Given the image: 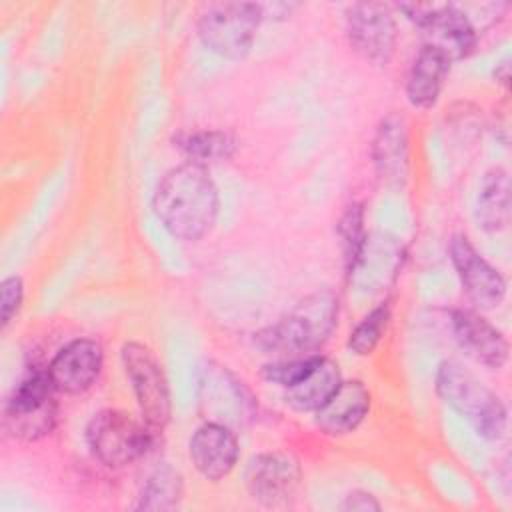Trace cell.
Masks as SVG:
<instances>
[{
    "label": "cell",
    "instance_id": "ac0fdd59",
    "mask_svg": "<svg viewBox=\"0 0 512 512\" xmlns=\"http://www.w3.org/2000/svg\"><path fill=\"white\" fill-rule=\"evenodd\" d=\"M370 402V390L360 380H342L336 392L314 412V424L326 436H346L364 422Z\"/></svg>",
    "mask_w": 512,
    "mask_h": 512
},
{
    "label": "cell",
    "instance_id": "603a6c76",
    "mask_svg": "<svg viewBox=\"0 0 512 512\" xmlns=\"http://www.w3.org/2000/svg\"><path fill=\"white\" fill-rule=\"evenodd\" d=\"M184 492L182 476L178 470H174L170 464L158 466L142 486V492L138 496V510H172L178 506Z\"/></svg>",
    "mask_w": 512,
    "mask_h": 512
},
{
    "label": "cell",
    "instance_id": "4316f807",
    "mask_svg": "<svg viewBox=\"0 0 512 512\" xmlns=\"http://www.w3.org/2000/svg\"><path fill=\"white\" fill-rule=\"evenodd\" d=\"M24 300V282L20 276H8L0 284V308H2V328H6L12 318L20 312Z\"/></svg>",
    "mask_w": 512,
    "mask_h": 512
},
{
    "label": "cell",
    "instance_id": "6da1fadb",
    "mask_svg": "<svg viewBox=\"0 0 512 512\" xmlns=\"http://www.w3.org/2000/svg\"><path fill=\"white\" fill-rule=\"evenodd\" d=\"M152 210L174 238L186 242L204 238L220 210L218 188L208 168L190 160L170 168L154 190Z\"/></svg>",
    "mask_w": 512,
    "mask_h": 512
},
{
    "label": "cell",
    "instance_id": "5b68a950",
    "mask_svg": "<svg viewBox=\"0 0 512 512\" xmlns=\"http://www.w3.org/2000/svg\"><path fill=\"white\" fill-rule=\"evenodd\" d=\"M260 22V4L216 2L204 6L196 30L208 50L228 60H240L250 52Z\"/></svg>",
    "mask_w": 512,
    "mask_h": 512
},
{
    "label": "cell",
    "instance_id": "83f0119b",
    "mask_svg": "<svg viewBox=\"0 0 512 512\" xmlns=\"http://www.w3.org/2000/svg\"><path fill=\"white\" fill-rule=\"evenodd\" d=\"M340 510H346V512H368V510H380V502H378L370 492L354 490V492H350V494L342 500Z\"/></svg>",
    "mask_w": 512,
    "mask_h": 512
},
{
    "label": "cell",
    "instance_id": "7a4b0ae2",
    "mask_svg": "<svg viewBox=\"0 0 512 512\" xmlns=\"http://www.w3.org/2000/svg\"><path fill=\"white\" fill-rule=\"evenodd\" d=\"M338 318V298L330 290L314 292L296 304L276 324L254 334V344L264 354L282 358L310 356L330 338Z\"/></svg>",
    "mask_w": 512,
    "mask_h": 512
},
{
    "label": "cell",
    "instance_id": "52a82bcc",
    "mask_svg": "<svg viewBox=\"0 0 512 512\" xmlns=\"http://www.w3.org/2000/svg\"><path fill=\"white\" fill-rule=\"evenodd\" d=\"M398 10L422 32L424 44L440 50L450 62L470 56L476 48V26L460 4L416 2L400 4Z\"/></svg>",
    "mask_w": 512,
    "mask_h": 512
},
{
    "label": "cell",
    "instance_id": "30bf717a",
    "mask_svg": "<svg viewBox=\"0 0 512 512\" xmlns=\"http://www.w3.org/2000/svg\"><path fill=\"white\" fill-rule=\"evenodd\" d=\"M302 470L288 452H262L248 460L244 484L252 500L266 508L288 506L300 488Z\"/></svg>",
    "mask_w": 512,
    "mask_h": 512
},
{
    "label": "cell",
    "instance_id": "9c48e42d",
    "mask_svg": "<svg viewBox=\"0 0 512 512\" xmlns=\"http://www.w3.org/2000/svg\"><path fill=\"white\" fill-rule=\"evenodd\" d=\"M346 34L352 50L368 64L384 68L396 48V20L384 2H356L346 12Z\"/></svg>",
    "mask_w": 512,
    "mask_h": 512
},
{
    "label": "cell",
    "instance_id": "ffe728a7",
    "mask_svg": "<svg viewBox=\"0 0 512 512\" xmlns=\"http://www.w3.org/2000/svg\"><path fill=\"white\" fill-rule=\"evenodd\" d=\"M342 376L334 360L320 356L308 376L290 388H284L286 404L296 412H316L340 386Z\"/></svg>",
    "mask_w": 512,
    "mask_h": 512
},
{
    "label": "cell",
    "instance_id": "484cf974",
    "mask_svg": "<svg viewBox=\"0 0 512 512\" xmlns=\"http://www.w3.org/2000/svg\"><path fill=\"white\" fill-rule=\"evenodd\" d=\"M320 354L310 356H296V358H280L276 362H268L262 366L260 374L266 382L278 384L280 388H290L300 382L304 376L312 372Z\"/></svg>",
    "mask_w": 512,
    "mask_h": 512
},
{
    "label": "cell",
    "instance_id": "d6986e66",
    "mask_svg": "<svg viewBox=\"0 0 512 512\" xmlns=\"http://www.w3.org/2000/svg\"><path fill=\"white\" fill-rule=\"evenodd\" d=\"M450 64L434 46L420 48L406 76V98L414 108H432L438 102Z\"/></svg>",
    "mask_w": 512,
    "mask_h": 512
},
{
    "label": "cell",
    "instance_id": "7c38bea8",
    "mask_svg": "<svg viewBox=\"0 0 512 512\" xmlns=\"http://www.w3.org/2000/svg\"><path fill=\"white\" fill-rule=\"evenodd\" d=\"M450 260L460 278L468 300L480 310L500 306L506 296V280L470 242L466 234H454L450 240Z\"/></svg>",
    "mask_w": 512,
    "mask_h": 512
},
{
    "label": "cell",
    "instance_id": "e0dca14e",
    "mask_svg": "<svg viewBox=\"0 0 512 512\" xmlns=\"http://www.w3.org/2000/svg\"><path fill=\"white\" fill-rule=\"evenodd\" d=\"M372 162L378 178L388 186H402L410 168L408 124L404 116L392 112L384 116L372 140Z\"/></svg>",
    "mask_w": 512,
    "mask_h": 512
},
{
    "label": "cell",
    "instance_id": "d4e9b609",
    "mask_svg": "<svg viewBox=\"0 0 512 512\" xmlns=\"http://www.w3.org/2000/svg\"><path fill=\"white\" fill-rule=\"evenodd\" d=\"M338 236H340V246H342V254H344V266L348 270L352 266V262L356 260V256L364 244V238H366L364 206L360 202H352L340 216Z\"/></svg>",
    "mask_w": 512,
    "mask_h": 512
},
{
    "label": "cell",
    "instance_id": "8fae6325",
    "mask_svg": "<svg viewBox=\"0 0 512 512\" xmlns=\"http://www.w3.org/2000/svg\"><path fill=\"white\" fill-rule=\"evenodd\" d=\"M198 402L204 420L228 428L246 424L256 410V400L244 382L222 366H208L204 370Z\"/></svg>",
    "mask_w": 512,
    "mask_h": 512
},
{
    "label": "cell",
    "instance_id": "ba28073f",
    "mask_svg": "<svg viewBox=\"0 0 512 512\" xmlns=\"http://www.w3.org/2000/svg\"><path fill=\"white\" fill-rule=\"evenodd\" d=\"M124 372L134 390L142 420L162 432L172 416V398L166 374L154 352L140 342H126L120 350Z\"/></svg>",
    "mask_w": 512,
    "mask_h": 512
},
{
    "label": "cell",
    "instance_id": "3957f363",
    "mask_svg": "<svg viewBox=\"0 0 512 512\" xmlns=\"http://www.w3.org/2000/svg\"><path fill=\"white\" fill-rule=\"evenodd\" d=\"M436 394L466 418L482 438L496 440L506 432L508 410L504 402L460 362L444 360L438 366Z\"/></svg>",
    "mask_w": 512,
    "mask_h": 512
},
{
    "label": "cell",
    "instance_id": "4fadbf2b",
    "mask_svg": "<svg viewBox=\"0 0 512 512\" xmlns=\"http://www.w3.org/2000/svg\"><path fill=\"white\" fill-rule=\"evenodd\" d=\"M104 366V350L92 338H76L62 346L50 360L48 374L62 394H82L94 386Z\"/></svg>",
    "mask_w": 512,
    "mask_h": 512
},
{
    "label": "cell",
    "instance_id": "44dd1931",
    "mask_svg": "<svg viewBox=\"0 0 512 512\" xmlns=\"http://www.w3.org/2000/svg\"><path fill=\"white\" fill-rule=\"evenodd\" d=\"M476 222L486 232H500L510 222V178L504 168L486 172L476 198Z\"/></svg>",
    "mask_w": 512,
    "mask_h": 512
},
{
    "label": "cell",
    "instance_id": "277c9868",
    "mask_svg": "<svg viewBox=\"0 0 512 512\" xmlns=\"http://www.w3.org/2000/svg\"><path fill=\"white\" fill-rule=\"evenodd\" d=\"M56 388L48 368L30 370L4 404V430L20 442H38L48 436L58 420Z\"/></svg>",
    "mask_w": 512,
    "mask_h": 512
},
{
    "label": "cell",
    "instance_id": "8992f818",
    "mask_svg": "<svg viewBox=\"0 0 512 512\" xmlns=\"http://www.w3.org/2000/svg\"><path fill=\"white\" fill-rule=\"evenodd\" d=\"M86 442L96 460L110 468H122L142 458L152 442L154 430L134 420L124 410L106 408L96 412L86 426Z\"/></svg>",
    "mask_w": 512,
    "mask_h": 512
},
{
    "label": "cell",
    "instance_id": "2e32d148",
    "mask_svg": "<svg viewBox=\"0 0 512 512\" xmlns=\"http://www.w3.org/2000/svg\"><path fill=\"white\" fill-rule=\"evenodd\" d=\"M402 258L404 250L396 238L366 234L364 244L346 274L356 288L376 292L396 280L402 268Z\"/></svg>",
    "mask_w": 512,
    "mask_h": 512
},
{
    "label": "cell",
    "instance_id": "9a60e30c",
    "mask_svg": "<svg viewBox=\"0 0 512 512\" xmlns=\"http://www.w3.org/2000/svg\"><path fill=\"white\" fill-rule=\"evenodd\" d=\"M188 452L196 472L210 482H218L234 470L240 444L232 428L206 420L190 436Z\"/></svg>",
    "mask_w": 512,
    "mask_h": 512
},
{
    "label": "cell",
    "instance_id": "f1b7e54d",
    "mask_svg": "<svg viewBox=\"0 0 512 512\" xmlns=\"http://www.w3.org/2000/svg\"><path fill=\"white\" fill-rule=\"evenodd\" d=\"M508 62H502L496 70H494V76H496V80L502 84V86H508V80H510V74H508Z\"/></svg>",
    "mask_w": 512,
    "mask_h": 512
},
{
    "label": "cell",
    "instance_id": "7402d4cb",
    "mask_svg": "<svg viewBox=\"0 0 512 512\" xmlns=\"http://www.w3.org/2000/svg\"><path fill=\"white\" fill-rule=\"evenodd\" d=\"M174 148H178L190 162H224L232 158L238 150V138L228 130H186L178 132L174 138Z\"/></svg>",
    "mask_w": 512,
    "mask_h": 512
},
{
    "label": "cell",
    "instance_id": "cb8c5ba5",
    "mask_svg": "<svg viewBox=\"0 0 512 512\" xmlns=\"http://www.w3.org/2000/svg\"><path fill=\"white\" fill-rule=\"evenodd\" d=\"M390 322V304L382 302L372 308L350 332L348 336V350L356 356H368L376 350L386 326Z\"/></svg>",
    "mask_w": 512,
    "mask_h": 512
},
{
    "label": "cell",
    "instance_id": "5bb4252c",
    "mask_svg": "<svg viewBox=\"0 0 512 512\" xmlns=\"http://www.w3.org/2000/svg\"><path fill=\"white\" fill-rule=\"evenodd\" d=\"M454 340L474 362L498 370L508 362V340L478 310L458 308L450 316Z\"/></svg>",
    "mask_w": 512,
    "mask_h": 512
}]
</instances>
